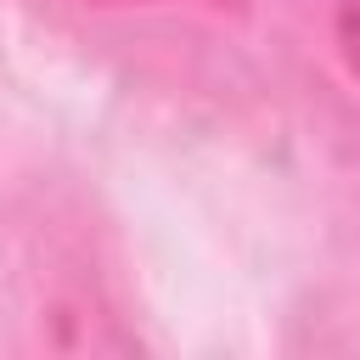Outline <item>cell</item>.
Returning a JSON list of instances; mask_svg holds the SVG:
<instances>
[{
  "instance_id": "obj_1",
  "label": "cell",
  "mask_w": 360,
  "mask_h": 360,
  "mask_svg": "<svg viewBox=\"0 0 360 360\" xmlns=\"http://www.w3.org/2000/svg\"><path fill=\"white\" fill-rule=\"evenodd\" d=\"M338 51H343L349 73L360 79V0H338Z\"/></svg>"
}]
</instances>
